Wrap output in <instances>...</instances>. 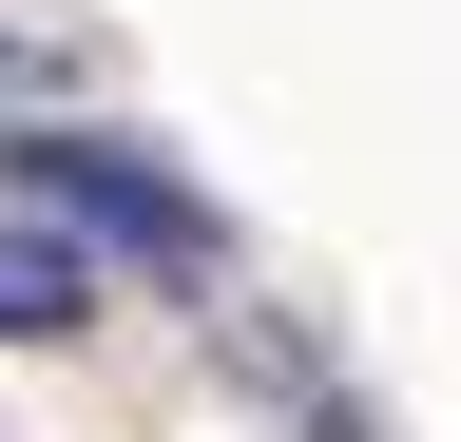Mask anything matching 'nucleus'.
<instances>
[{"mask_svg":"<svg viewBox=\"0 0 461 442\" xmlns=\"http://www.w3.org/2000/svg\"><path fill=\"white\" fill-rule=\"evenodd\" d=\"M0 193H20V212H58V231H96V250H154L173 289H230V231H212V193L173 174V154H135V135L0 116Z\"/></svg>","mask_w":461,"mask_h":442,"instance_id":"1","label":"nucleus"},{"mask_svg":"<svg viewBox=\"0 0 461 442\" xmlns=\"http://www.w3.org/2000/svg\"><path fill=\"white\" fill-rule=\"evenodd\" d=\"M77 327H96V231L0 193V347H77Z\"/></svg>","mask_w":461,"mask_h":442,"instance_id":"2","label":"nucleus"},{"mask_svg":"<svg viewBox=\"0 0 461 442\" xmlns=\"http://www.w3.org/2000/svg\"><path fill=\"white\" fill-rule=\"evenodd\" d=\"M39 77H58V39H39V20H0V96H39Z\"/></svg>","mask_w":461,"mask_h":442,"instance_id":"3","label":"nucleus"}]
</instances>
